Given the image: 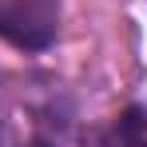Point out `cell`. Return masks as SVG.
Returning <instances> with one entry per match:
<instances>
[{"mask_svg": "<svg viewBox=\"0 0 147 147\" xmlns=\"http://www.w3.org/2000/svg\"><path fill=\"white\" fill-rule=\"evenodd\" d=\"M60 32V0H0V36L24 52H44Z\"/></svg>", "mask_w": 147, "mask_h": 147, "instance_id": "cell-1", "label": "cell"}]
</instances>
